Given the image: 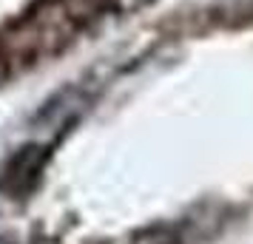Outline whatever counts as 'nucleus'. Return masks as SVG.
<instances>
[{"instance_id": "obj_2", "label": "nucleus", "mask_w": 253, "mask_h": 244, "mask_svg": "<svg viewBox=\"0 0 253 244\" xmlns=\"http://www.w3.org/2000/svg\"><path fill=\"white\" fill-rule=\"evenodd\" d=\"M6 80V57H3V51H0V82Z\"/></svg>"}, {"instance_id": "obj_1", "label": "nucleus", "mask_w": 253, "mask_h": 244, "mask_svg": "<svg viewBox=\"0 0 253 244\" xmlns=\"http://www.w3.org/2000/svg\"><path fill=\"white\" fill-rule=\"evenodd\" d=\"M43 162H46V151L40 145H26L23 151H17L9 159V165L3 168V176H0V187L9 193V196H20L29 187L37 182V176L43 171Z\"/></svg>"}]
</instances>
